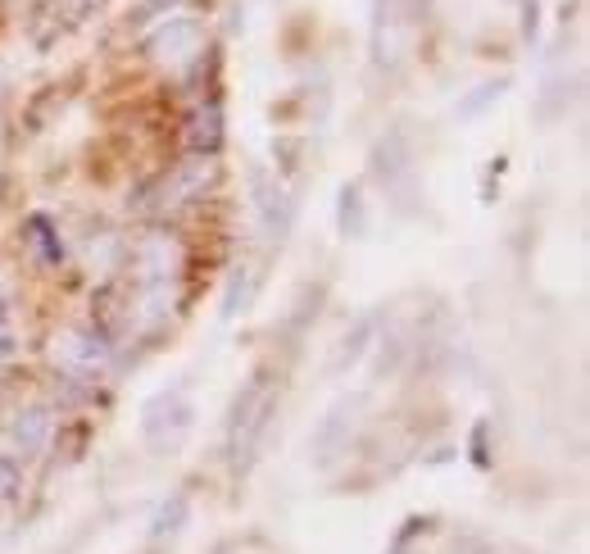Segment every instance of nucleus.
<instances>
[{
  "label": "nucleus",
  "instance_id": "f257e3e1",
  "mask_svg": "<svg viewBox=\"0 0 590 554\" xmlns=\"http://www.w3.org/2000/svg\"><path fill=\"white\" fill-rule=\"evenodd\" d=\"M187 427H191V405L182 400V391H164V396H155L146 405V414H141V432H146V441L155 450L177 446V441L187 436Z\"/></svg>",
  "mask_w": 590,
  "mask_h": 554
},
{
  "label": "nucleus",
  "instance_id": "f03ea898",
  "mask_svg": "<svg viewBox=\"0 0 590 554\" xmlns=\"http://www.w3.org/2000/svg\"><path fill=\"white\" fill-rule=\"evenodd\" d=\"M354 409H359V396L336 400L332 409L323 414V423L314 427V459L318 468H327L345 446H350V427H354Z\"/></svg>",
  "mask_w": 590,
  "mask_h": 554
},
{
  "label": "nucleus",
  "instance_id": "7ed1b4c3",
  "mask_svg": "<svg viewBox=\"0 0 590 554\" xmlns=\"http://www.w3.org/2000/svg\"><path fill=\"white\" fill-rule=\"evenodd\" d=\"M264 396H268V373H255L246 386H241V391H236L232 409H227V423H223V446H227V455H232L236 436L246 432L250 414H255V409H259V400H264Z\"/></svg>",
  "mask_w": 590,
  "mask_h": 554
},
{
  "label": "nucleus",
  "instance_id": "20e7f679",
  "mask_svg": "<svg viewBox=\"0 0 590 554\" xmlns=\"http://www.w3.org/2000/svg\"><path fill=\"white\" fill-rule=\"evenodd\" d=\"M377 327H382V314H364L359 323H354V332H345L341 346H336V355H332V373H345V368H354L359 359L368 355V346H373V337H377Z\"/></svg>",
  "mask_w": 590,
  "mask_h": 554
},
{
  "label": "nucleus",
  "instance_id": "39448f33",
  "mask_svg": "<svg viewBox=\"0 0 590 554\" xmlns=\"http://www.w3.org/2000/svg\"><path fill=\"white\" fill-rule=\"evenodd\" d=\"M373 173L391 187L400 173H409V137H404V128H391L382 141H377L373 150Z\"/></svg>",
  "mask_w": 590,
  "mask_h": 554
},
{
  "label": "nucleus",
  "instance_id": "423d86ee",
  "mask_svg": "<svg viewBox=\"0 0 590 554\" xmlns=\"http://www.w3.org/2000/svg\"><path fill=\"white\" fill-rule=\"evenodd\" d=\"M46 436H50V414L46 409H28V414H19V423H14L10 432V455L14 459H32L41 446H46Z\"/></svg>",
  "mask_w": 590,
  "mask_h": 554
},
{
  "label": "nucleus",
  "instance_id": "0eeeda50",
  "mask_svg": "<svg viewBox=\"0 0 590 554\" xmlns=\"http://www.w3.org/2000/svg\"><path fill=\"white\" fill-rule=\"evenodd\" d=\"M191 518V495L187 491H173L159 505V514H155V523H150V545H164V541H173L177 532H182V523Z\"/></svg>",
  "mask_w": 590,
  "mask_h": 554
},
{
  "label": "nucleus",
  "instance_id": "6e6552de",
  "mask_svg": "<svg viewBox=\"0 0 590 554\" xmlns=\"http://www.w3.org/2000/svg\"><path fill=\"white\" fill-rule=\"evenodd\" d=\"M336 223H341L345 237H364L368 218H364V196H359V187H345V191H341V205H336Z\"/></svg>",
  "mask_w": 590,
  "mask_h": 554
},
{
  "label": "nucleus",
  "instance_id": "1a4fd4ad",
  "mask_svg": "<svg viewBox=\"0 0 590 554\" xmlns=\"http://www.w3.org/2000/svg\"><path fill=\"white\" fill-rule=\"evenodd\" d=\"M223 114H218V105H209V109H200L196 114V132H191V146L196 150H205V155H218V146H223Z\"/></svg>",
  "mask_w": 590,
  "mask_h": 554
},
{
  "label": "nucleus",
  "instance_id": "9d476101",
  "mask_svg": "<svg viewBox=\"0 0 590 554\" xmlns=\"http://www.w3.org/2000/svg\"><path fill=\"white\" fill-rule=\"evenodd\" d=\"M23 486V459L14 455H0V505H10Z\"/></svg>",
  "mask_w": 590,
  "mask_h": 554
},
{
  "label": "nucleus",
  "instance_id": "9b49d317",
  "mask_svg": "<svg viewBox=\"0 0 590 554\" xmlns=\"http://www.w3.org/2000/svg\"><path fill=\"white\" fill-rule=\"evenodd\" d=\"M241 277H246V268H236L232 282H227V296H223V318H236V309H246L250 291L241 287Z\"/></svg>",
  "mask_w": 590,
  "mask_h": 554
},
{
  "label": "nucleus",
  "instance_id": "f8f14e48",
  "mask_svg": "<svg viewBox=\"0 0 590 554\" xmlns=\"http://www.w3.org/2000/svg\"><path fill=\"white\" fill-rule=\"evenodd\" d=\"M32 237H37L41 241V250H46V259H64V250H59L55 246V237H50V223H46V218H32Z\"/></svg>",
  "mask_w": 590,
  "mask_h": 554
},
{
  "label": "nucleus",
  "instance_id": "ddd939ff",
  "mask_svg": "<svg viewBox=\"0 0 590 554\" xmlns=\"http://www.w3.org/2000/svg\"><path fill=\"white\" fill-rule=\"evenodd\" d=\"M177 0H146V5H141L137 14H132V23H150L155 19V14H164V10H173Z\"/></svg>",
  "mask_w": 590,
  "mask_h": 554
},
{
  "label": "nucleus",
  "instance_id": "4468645a",
  "mask_svg": "<svg viewBox=\"0 0 590 554\" xmlns=\"http://www.w3.org/2000/svg\"><path fill=\"white\" fill-rule=\"evenodd\" d=\"M0 323H10V309H5V300H0Z\"/></svg>",
  "mask_w": 590,
  "mask_h": 554
}]
</instances>
